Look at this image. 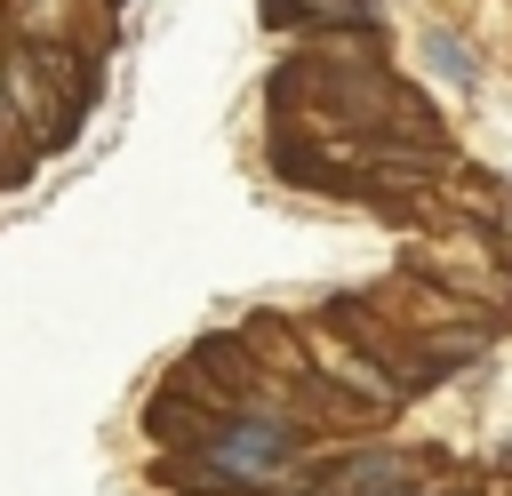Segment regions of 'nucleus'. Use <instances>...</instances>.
<instances>
[{
  "instance_id": "1",
  "label": "nucleus",
  "mask_w": 512,
  "mask_h": 496,
  "mask_svg": "<svg viewBox=\"0 0 512 496\" xmlns=\"http://www.w3.org/2000/svg\"><path fill=\"white\" fill-rule=\"evenodd\" d=\"M272 96L288 112H312L320 128H344V136H408V144H440V120L424 112V96H408L384 64H344V56H296Z\"/></svg>"
},
{
  "instance_id": "2",
  "label": "nucleus",
  "mask_w": 512,
  "mask_h": 496,
  "mask_svg": "<svg viewBox=\"0 0 512 496\" xmlns=\"http://www.w3.org/2000/svg\"><path fill=\"white\" fill-rule=\"evenodd\" d=\"M0 80H8V96H16V128H24V144H56V136H72V96H64V80H48V48H24V40H8L0 48Z\"/></svg>"
},
{
  "instance_id": "3",
  "label": "nucleus",
  "mask_w": 512,
  "mask_h": 496,
  "mask_svg": "<svg viewBox=\"0 0 512 496\" xmlns=\"http://www.w3.org/2000/svg\"><path fill=\"white\" fill-rule=\"evenodd\" d=\"M368 16H376V0H264V24H280V32H296V24L336 32V24H368Z\"/></svg>"
},
{
  "instance_id": "4",
  "label": "nucleus",
  "mask_w": 512,
  "mask_h": 496,
  "mask_svg": "<svg viewBox=\"0 0 512 496\" xmlns=\"http://www.w3.org/2000/svg\"><path fill=\"white\" fill-rule=\"evenodd\" d=\"M432 56H440V64H448V72H456V80H472V64H464V48H456V40H448V32H432Z\"/></svg>"
}]
</instances>
